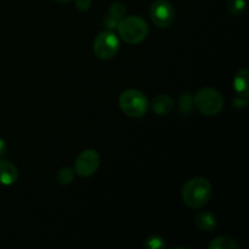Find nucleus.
<instances>
[{"mask_svg":"<svg viewBox=\"0 0 249 249\" xmlns=\"http://www.w3.org/2000/svg\"><path fill=\"white\" fill-rule=\"evenodd\" d=\"M75 6L79 11H87L91 6V0H75Z\"/></svg>","mask_w":249,"mask_h":249,"instance_id":"a211bd4d","label":"nucleus"},{"mask_svg":"<svg viewBox=\"0 0 249 249\" xmlns=\"http://www.w3.org/2000/svg\"><path fill=\"white\" fill-rule=\"evenodd\" d=\"M145 247L150 249H160L165 247V243L163 238L160 237V236H151V237L146 240Z\"/></svg>","mask_w":249,"mask_h":249,"instance_id":"f3484780","label":"nucleus"},{"mask_svg":"<svg viewBox=\"0 0 249 249\" xmlns=\"http://www.w3.org/2000/svg\"><path fill=\"white\" fill-rule=\"evenodd\" d=\"M212 196V185L201 177L187 180L181 190L184 203L191 209H201L206 206Z\"/></svg>","mask_w":249,"mask_h":249,"instance_id":"f257e3e1","label":"nucleus"},{"mask_svg":"<svg viewBox=\"0 0 249 249\" xmlns=\"http://www.w3.org/2000/svg\"><path fill=\"white\" fill-rule=\"evenodd\" d=\"M150 17L157 27L167 28L174 21V7L167 0H156L150 7Z\"/></svg>","mask_w":249,"mask_h":249,"instance_id":"0eeeda50","label":"nucleus"},{"mask_svg":"<svg viewBox=\"0 0 249 249\" xmlns=\"http://www.w3.org/2000/svg\"><path fill=\"white\" fill-rule=\"evenodd\" d=\"M56 180L61 185H70L74 181V172L71 168H61L56 174Z\"/></svg>","mask_w":249,"mask_h":249,"instance_id":"ddd939ff","label":"nucleus"},{"mask_svg":"<svg viewBox=\"0 0 249 249\" xmlns=\"http://www.w3.org/2000/svg\"><path fill=\"white\" fill-rule=\"evenodd\" d=\"M118 22L119 21H117V19L112 18L111 16H108V15H107V16L104 18V23H105V26H106L107 28H108V31H111V29H116L117 28V24H118Z\"/></svg>","mask_w":249,"mask_h":249,"instance_id":"6ab92c4d","label":"nucleus"},{"mask_svg":"<svg viewBox=\"0 0 249 249\" xmlns=\"http://www.w3.org/2000/svg\"><path fill=\"white\" fill-rule=\"evenodd\" d=\"M226 9L233 16H238L242 14L246 9V0H228L226 1Z\"/></svg>","mask_w":249,"mask_h":249,"instance_id":"4468645a","label":"nucleus"},{"mask_svg":"<svg viewBox=\"0 0 249 249\" xmlns=\"http://www.w3.org/2000/svg\"><path fill=\"white\" fill-rule=\"evenodd\" d=\"M95 56L100 60H111L119 51V39L113 32H100L92 45Z\"/></svg>","mask_w":249,"mask_h":249,"instance_id":"39448f33","label":"nucleus"},{"mask_svg":"<svg viewBox=\"0 0 249 249\" xmlns=\"http://www.w3.org/2000/svg\"><path fill=\"white\" fill-rule=\"evenodd\" d=\"M108 16H111L112 18L117 19V21H121L124 16H126L125 6H124L122 2H113V4L109 6Z\"/></svg>","mask_w":249,"mask_h":249,"instance_id":"2eb2a0df","label":"nucleus"},{"mask_svg":"<svg viewBox=\"0 0 249 249\" xmlns=\"http://www.w3.org/2000/svg\"><path fill=\"white\" fill-rule=\"evenodd\" d=\"M248 70L243 68L240 70L235 75V79H233V87L235 90L243 97L248 96Z\"/></svg>","mask_w":249,"mask_h":249,"instance_id":"9b49d317","label":"nucleus"},{"mask_svg":"<svg viewBox=\"0 0 249 249\" xmlns=\"http://www.w3.org/2000/svg\"><path fill=\"white\" fill-rule=\"evenodd\" d=\"M101 163V157L97 151L84 150L79 153L74 162V172L80 178H89L97 172Z\"/></svg>","mask_w":249,"mask_h":249,"instance_id":"423d86ee","label":"nucleus"},{"mask_svg":"<svg viewBox=\"0 0 249 249\" xmlns=\"http://www.w3.org/2000/svg\"><path fill=\"white\" fill-rule=\"evenodd\" d=\"M6 153V143L2 139H0V158Z\"/></svg>","mask_w":249,"mask_h":249,"instance_id":"aec40b11","label":"nucleus"},{"mask_svg":"<svg viewBox=\"0 0 249 249\" xmlns=\"http://www.w3.org/2000/svg\"><path fill=\"white\" fill-rule=\"evenodd\" d=\"M53 1L61 2V4H63V2H70V1H72V0H53Z\"/></svg>","mask_w":249,"mask_h":249,"instance_id":"412c9836","label":"nucleus"},{"mask_svg":"<svg viewBox=\"0 0 249 249\" xmlns=\"http://www.w3.org/2000/svg\"><path fill=\"white\" fill-rule=\"evenodd\" d=\"M121 38L128 44H139L145 40L148 34V24L139 16H124L117 24Z\"/></svg>","mask_w":249,"mask_h":249,"instance_id":"f03ea898","label":"nucleus"},{"mask_svg":"<svg viewBox=\"0 0 249 249\" xmlns=\"http://www.w3.org/2000/svg\"><path fill=\"white\" fill-rule=\"evenodd\" d=\"M196 226L203 232H211L215 230L218 221H216L215 215L211 212H199L195 218Z\"/></svg>","mask_w":249,"mask_h":249,"instance_id":"9d476101","label":"nucleus"},{"mask_svg":"<svg viewBox=\"0 0 249 249\" xmlns=\"http://www.w3.org/2000/svg\"><path fill=\"white\" fill-rule=\"evenodd\" d=\"M174 108V101L169 95L160 94L152 100V109L157 116H167Z\"/></svg>","mask_w":249,"mask_h":249,"instance_id":"1a4fd4ad","label":"nucleus"},{"mask_svg":"<svg viewBox=\"0 0 249 249\" xmlns=\"http://www.w3.org/2000/svg\"><path fill=\"white\" fill-rule=\"evenodd\" d=\"M18 179V169L14 163L0 160V184L10 186Z\"/></svg>","mask_w":249,"mask_h":249,"instance_id":"6e6552de","label":"nucleus"},{"mask_svg":"<svg viewBox=\"0 0 249 249\" xmlns=\"http://www.w3.org/2000/svg\"><path fill=\"white\" fill-rule=\"evenodd\" d=\"M194 106L204 116H216L224 108V97L213 88H203L195 94Z\"/></svg>","mask_w":249,"mask_h":249,"instance_id":"20e7f679","label":"nucleus"},{"mask_svg":"<svg viewBox=\"0 0 249 249\" xmlns=\"http://www.w3.org/2000/svg\"><path fill=\"white\" fill-rule=\"evenodd\" d=\"M179 106L180 111H182L184 113H189V112L192 111V108H194V97H192L189 92H184V94L180 96Z\"/></svg>","mask_w":249,"mask_h":249,"instance_id":"dca6fc26","label":"nucleus"},{"mask_svg":"<svg viewBox=\"0 0 249 249\" xmlns=\"http://www.w3.org/2000/svg\"><path fill=\"white\" fill-rule=\"evenodd\" d=\"M119 108L125 116L139 118L145 116L148 111V100L142 91L136 89H128L123 91L118 100Z\"/></svg>","mask_w":249,"mask_h":249,"instance_id":"7ed1b4c3","label":"nucleus"},{"mask_svg":"<svg viewBox=\"0 0 249 249\" xmlns=\"http://www.w3.org/2000/svg\"><path fill=\"white\" fill-rule=\"evenodd\" d=\"M209 249H237L238 245L233 238L228 236H219L215 237L208 245Z\"/></svg>","mask_w":249,"mask_h":249,"instance_id":"f8f14e48","label":"nucleus"}]
</instances>
